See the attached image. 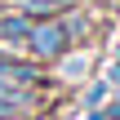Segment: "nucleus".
I'll return each instance as SVG.
<instances>
[{"mask_svg": "<svg viewBox=\"0 0 120 120\" xmlns=\"http://www.w3.org/2000/svg\"><path fill=\"white\" fill-rule=\"evenodd\" d=\"M31 45H36V53H58L62 49V27H36Z\"/></svg>", "mask_w": 120, "mask_h": 120, "instance_id": "nucleus-1", "label": "nucleus"}]
</instances>
